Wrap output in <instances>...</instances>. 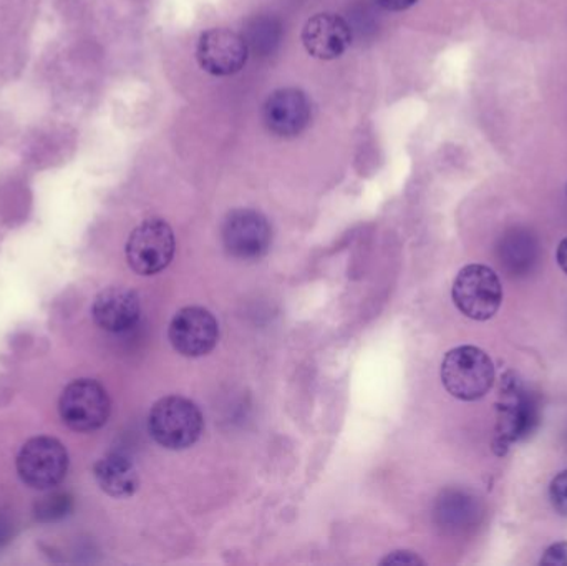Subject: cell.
Wrapping results in <instances>:
<instances>
[{
  "label": "cell",
  "mask_w": 567,
  "mask_h": 566,
  "mask_svg": "<svg viewBox=\"0 0 567 566\" xmlns=\"http://www.w3.org/2000/svg\"><path fill=\"white\" fill-rule=\"evenodd\" d=\"M142 315L138 295L132 289L113 286L100 292L93 301V321L109 332H125L135 328Z\"/></svg>",
  "instance_id": "4fadbf2b"
},
{
  "label": "cell",
  "mask_w": 567,
  "mask_h": 566,
  "mask_svg": "<svg viewBox=\"0 0 567 566\" xmlns=\"http://www.w3.org/2000/svg\"><path fill=\"white\" fill-rule=\"evenodd\" d=\"M375 2L377 6L389 10V12H403V10H409L410 7L415 6L419 0H375Z\"/></svg>",
  "instance_id": "ffe728a7"
},
{
  "label": "cell",
  "mask_w": 567,
  "mask_h": 566,
  "mask_svg": "<svg viewBox=\"0 0 567 566\" xmlns=\"http://www.w3.org/2000/svg\"><path fill=\"white\" fill-rule=\"evenodd\" d=\"M70 505H72V502H70L66 495H50V497L43 498L40 502L39 507H37V517L42 518V521H56V518H62L63 515H66V512L70 511Z\"/></svg>",
  "instance_id": "2e32d148"
},
{
  "label": "cell",
  "mask_w": 567,
  "mask_h": 566,
  "mask_svg": "<svg viewBox=\"0 0 567 566\" xmlns=\"http://www.w3.org/2000/svg\"><path fill=\"white\" fill-rule=\"evenodd\" d=\"M503 263L508 265L513 271L528 268L529 263L535 259L536 246L533 245L532 236L526 233H515L508 236L503 243Z\"/></svg>",
  "instance_id": "9a60e30c"
},
{
  "label": "cell",
  "mask_w": 567,
  "mask_h": 566,
  "mask_svg": "<svg viewBox=\"0 0 567 566\" xmlns=\"http://www.w3.org/2000/svg\"><path fill=\"white\" fill-rule=\"evenodd\" d=\"M535 422L536 411L522 381L515 372H506L499 389L498 425H496L498 439H496L495 449L503 447L506 454L512 442L526 438L533 431Z\"/></svg>",
  "instance_id": "52a82bcc"
},
{
  "label": "cell",
  "mask_w": 567,
  "mask_h": 566,
  "mask_svg": "<svg viewBox=\"0 0 567 566\" xmlns=\"http://www.w3.org/2000/svg\"><path fill=\"white\" fill-rule=\"evenodd\" d=\"M556 259H558L559 268L567 275V238L563 239L558 246V253H556Z\"/></svg>",
  "instance_id": "44dd1931"
},
{
  "label": "cell",
  "mask_w": 567,
  "mask_h": 566,
  "mask_svg": "<svg viewBox=\"0 0 567 566\" xmlns=\"http://www.w3.org/2000/svg\"><path fill=\"white\" fill-rule=\"evenodd\" d=\"M271 243V225L255 209H235L223 225V245L235 258L245 261L262 258Z\"/></svg>",
  "instance_id": "ba28073f"
},
{
  "label": "cell",
  "mask_w": 567,
  "mask_h": 566,
  "mask_svg": "<svg viewBox=\"0 0 567 566\" xmlns=\"http://www.w3.org/2000/svg\"><path fill=\"white\" fill-rule=\"evenodd\" d=\"M17 472L23 484L37 491L56 487L69 472V454L53 438L30 439L17 455Z\"/></svg>",
  "instance_id": "5b68a950"
},
{
  "label": "cell",
  "mask_w": 567,
  "mask_h": 566,
  "mask_svg": "<svg viewBox=\"0 0 567 566\" xmlns=\"http://www.w3.org/2000/svg\"><path fill=\"white\" fill-rule=\"evenodd\" d=\"M442 382L453 398L465 402L480 401L495 384V366L483 349L460 346L443 359Z\"/></svg>",
  "instance_id": "7a4b0ae2"
},
{
  "label": "cell",
  "mask_w": 567,
  "mask_h": 566,
  "mask_svg": "<svg viewBox=\"0 0 567 566\" xmlns=\"http://www.w3.org/2000/svg\"><path fill=\"white\" fill-rule=\"evenodd\" d=\"M59 411L66 428L75 432H93L109 421L112 402L100 382L79 379L66 385L60 395Z\"/></svg>",
  "instance_id": "277c9868"
},
{
  "label": "cell",
  "mask_w": 567,
  "mask_h": 566,
  "mask_svg": "<svg viewBox=\"0 0 567 566\" xmlns=\"http://www.w3.org/2000/svg\"><path fill=\"white\" fill-rule=\"evenodd\" d=\"M542 565L549 566H567V542H558L553 544L543 555Z\"/></svg>",
  "instance_id": "ac0fdd59"
},
{
  "label": "cell",
  "mask_w": 567,
  "mask_h": 566,
  "mask_svg": "<svg viewBox=\"0 0 567 566\" xmlns=\"http://www.w3.org/2000/svg\"><path fill=\"white\" fill-rule=\"evenodd\" d=\"M95 478L105 494L116 498L132 497L138 491L140 477L135 465L120 454L106 455L96 462Z\"/></svg>",
  "instance_id": "5bb4252c"
},
{
  "label": "cell",
  "mask_w": 567,
  "mask_h": 566,
  "mask_svg": "<svg viewBox=\"0 0 567 566\" xmlns=\"http://www.w3.org/2000/svg\"><path fill=\"white\" fill-rule=\"evenodd\" d=\"M168 336L179 354L185 358H203L218 344L219 326L208 309L189 306L176 312Z\"/></svg>",
  "instance_id": "9c48e42d"
},
{
  "label": "cell",
  "mask_w": 567,
  "mask_h": 566,
  "mask_svg": "<svg viewBox=\"0 0 567 566\" xmlns=\"http://www.w3.org/2000/svg\"><path fill=\"white\" fill-rule=\"evenodd\" d=\"M175 235L163 219L152 218L136 226L126 243L130 268L142 276H152L168 268L175 256Z\"/></svg>",
  "instance_id": "8992f818"
},
{
  "label": "cell",
  "mask_w": 567,
  "mask_h": 566,
  "mask_svg": "<svg viewBox=\"0 0 567 566\" xmlns=\"http://www.w3.org/2000/svg\"><path fill=\"white\" fill-rule=\"evenodd\" d=\"M2 532H3V527H2V525H0V538H2V537H3Z\"/></svg>",
  "instance_id": "7402d4cb"
},
{
  "label": "cell",
  "mask_w": 567,
  "mask_h": 566,
  "mask_svg": "<svg viewBox=\"0 0 567 566\" xmlns=\"http://www.w3.org/2000/svg\"><path fill=\"white\" fill-rule=\"evenodd\" d=\"M148 429L156 444L168 451H185L202 438L205 419L195 402L169 395L153 405Z\"/></svg>",
  "instance_id": "6da1fadb"
},
{
  "label": "cell",
  "mask_w": 567,
  "mask_h": 566,
  "mask_svg": "<svg viewBox=\"0 0 567 566\" xmlns=\"http://www.w3.org/2000/svg\"><path fill=\"white\" fill-rule=\"evenodd\" d=\"M549 498L553 507L561 517L567 518V469L559 472L549 485Z\"/></svg>",
  "instance_id": "e0dca14e"
},
{
  "label": "cell",
  "mask_w": 567,
  "mask_h": 566,
  "mask_svg": "<svg viewBox=\"0 0 567 566\" xmlns=\"http://www.w3.org/2000/svg\"><path fill=\"white\" fill-rule=\"evenodd\" d=\"M303 49L319 60H336L342 56L352 43L349 23L336 13H317L307 20L302 29Z\"/></svg>",
  "instance_id": "7c38bea8"
},
{
  "label": "cell",
  "mask_w": 567,
  "mask_h": 566,
  "mask_svg": "<svg viewBox=\"0 0 567 566\" xmlns=\"http://www.w3.org/2000/svg\"><path fill=\"white\" fill-rule=\"evenodd\" d=\"M425 562L419 557V555L413 554V552L400 550L393 552L389 557L383 558L382 565H423Z\"/></svg>",
  "instance_id": "d6986e66"
},
{
  "label": "cell",
  "mask_w": 567,
  "mask_h": 566,
  "mask_svg": "<svg viewBox=\"0 0 567 566\" xmlns=\"http://www.w3.org/2000/svg\"><path fill=\"white\" fill-rule=\"evenodd\" d=\"M453 302L473 321H488L502 308L498 275L485 265H468L458 272L452 289Z\"/></svg>",
  "instance_id": "3957f363"
},
{
  "label": "cell",
  "mask_w": 567,
  "mask_h": 566,
  "mask_svg": "<svg viewBox=\"0 0 567 566\" xmlns=\"http://www.w3.org/2000/svg\"><path fill=\"white\" fill-rule=\"evenodd\" d=\"M249 47L245 37L229 29L206 30L196 47V60L209 75L229 76L241 72L248 62Z\"/></svg>",
  "instance_id": "30bf717a"
},
{
  "label": "cell",
  "mask_w": 567,
  "mask_h": 566,
  "mask_svg": "<svg viewBox=\"0 0 567 566\" xmlns=\"http://www.w3.org/2000/svg\"><path fill=\"white\" fill-rule=\"evenodd\" d=\"M566 193H567V186H566Z\"/></svg>",
  "instance_id": "603a6c76"
},
{
  "label": "cell",
  "mask_w": 567,
  "mask_h": 566,
  "mask_svg": "<svg viewBox=\"0 0 567 566\" xmlns=\"http://www.w3.org/2000/svg\"><path fill=\"white\" fill-rule=\"evenodd\" d=\"M312 109L299 89H279L269 95L262 109L266 128L281 138H293L309 126Z\"/></svg>",
  "instance_id": "8fae6325"
}]
</instances>
